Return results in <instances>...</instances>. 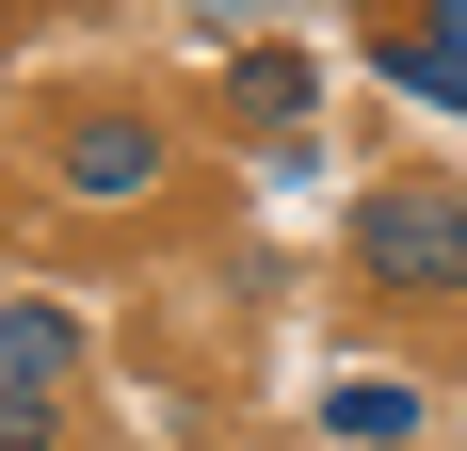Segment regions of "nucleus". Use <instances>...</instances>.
I'll list each match as a JSON object with an SVG mask.
<instances>
[{
  "instance_id": "nucleus-1",
  "label": "nucleus",
  "mask_w": 467,
  "mask_h": 451,
  "mask_svg": "<svg viewBox=\"0 0 467 451\" xmlns=\"http://www.w3.org/2000/svg\"><path fill=\"white\" fill-rule=\"evenodd\" d=\"M355 274L403 290V307H451L467 290V194L451 178H371L355 194Z\"/></svg>"
},
{
  "instance_id": "nucleus-2",
  "label": "nucleus",
  "mask_w": 467,
  "mask_h": 451,
  "mask_svg": "<svg viewBox=\"0 0 467 451\" xmlns=\"http://www.w3.org/2000/svg\"><path fill=\"white\" fill-rule=\"evenodd\" d=\"M161 178H178V130H161V113H130V97L65 130V194H81V210H145Z\"/></svg>"
},
{
  "instance_id": "nucleus-3",
  "label": "nucleus",
  "mask_w": 467,
  "mask_h": 451,
  "mask_svg": "<svg viewBox=\"0 0 467 451\" xmlns=\"http://www.w3.org/2000/svg\"><path fill=\"white\" fill-rule=\"evenodd\" d=\"M371 81L435 97V113H467V0H420L403 33H371Z\"/></svg>"
},
{
  "instance_id": "nucleus-4",
  "label": "nucleus",
  "mask_w": 467,
  "mask_h": 451,
  "mask_svg": "<svg viewBox=\"0 0 467 451\" xmlns=\"http://www.w3.org/2000/svg\"><path fill=\"white\" fill-rule=\"evenodd\" d=\"M0 371L65 387V371H81V307H65V290H16V307H0Z\"/></svg>"
},
{
  "instance_id": "nucleus-5",
  "label": "nucleus",
  "mask_w": 467,
  "mask_h": 451,
  "mask_svg": "<svg viewBox=\"0 0 467 451\" xmlns=\"http://www.w3.org/2000/svg\"><path fill=\"white\" fill-rule=\"evenodd\" d=\"M323 435H338V451H420V387L355 371V387H323Z\"/></svg>"
},
{
  "instance_id": "nucleus-6",
  "label": "nucleus",
  "mask_w": 467,
  "mask_h": 451,
  "mask_svg": "<svg viewBox=\"0 0 467 451\" xmlns=\"http://www.w3.org/2000/svg\"><path fill=\"white\" fill-rule=\"evenodd\" d=\"M306 97H323L306 48H242V113H258V130H306Z\"/></svg>"
},
{
  "instance_id": "nucleus-7",
  "label": "nucleus",
  "mask_w": 467,
  "mask_h": 451,
  "mask_svg": "<svg viewBox=\"0 0 467 451\" xmlns=\"http://www.w3.org/2000/svg\"><path fill=\"white\" fill-rule=\"evenodd\" d=\"M65 435V387H33V371H0V451H48Z\"/></svg>"
}]
</instances>
